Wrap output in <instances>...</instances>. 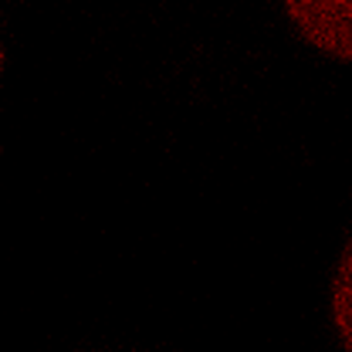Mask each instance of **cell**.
<instances>
[{
  "instance_id": "obj_1",
  "label": "cell",
  "mask_w": 352,
  "mask_h": 352,
  "mask_svg": "<svg viewBox=\"0 0 352 352\" xmlns=\"http://www.w3.org/2000/svg\"><path fill=\"white\" fill-rule=\"evenodd\" d=\"M281 14L308 51L352 68V0H281Z\"/></svg>"
},
{
  "instance_id": "obj_2",
  "label": "cell",
  "mask_w": 352,
  "mask_h": 352,
  "mask_svg": "<svg viewBox=\"0 0 352 352\" xmlns=\"http://www.w3.org/2000/svg\"><path fill=\"white\" fill-rule=\"evenodd\" d=\"M325 305H329V325H332L336 342L346 352H352V227L339 248V258L332 264Z\"/></svg>"
}]
</instances>
